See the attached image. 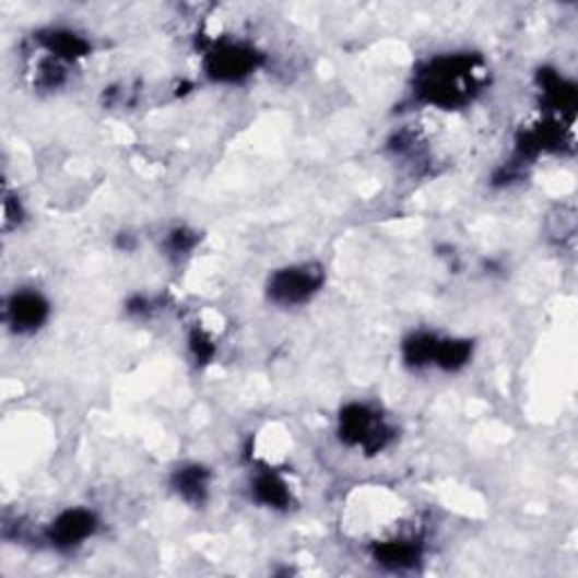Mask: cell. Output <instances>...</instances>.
<instances>
[{"instance_id": "7", "label": "cell", "mask_w": 578, "mask_h": 578, "mask_svg": "<svg viewBox=\"0 0 578 578\" xmlns=\"http://www.w3.org/2000/svg\"><path fill=\"white\" fill-rule=\"evenodd\" d=\"M173 486L179 493V497L186 499L188 504H203L211 488V472L197 463L184 465L175 472Z\"/></svg>"}, {"instance_id": "11", "label": "cell", "mask_w": 578, "mask_h": 578, "mask_svg": "<svg viewBox=\"0 0 578 578\" xmlns=\"http://www.w3.org/2000/svg\"><path fill=\"white\" fill-rule=\"evenodd\" d=\"M190 349L199 362H209L211 353H213V342L203 332H194L190 337Z\"/></svg>"}, {"instance_id": "1", "label": "cell", "mask_w": 578, "mask_h": 578, "mask_svg": "<svg viewBox=\"0 0 578 578\" xmlns=\"http://www.w3.org/2000/svg\"><path fill=\"white\" fill-rule=\"evenodd\" d=\"M472 84L474 75L470 61L457 57L432 61V66L421 75V93L427 97V102L448 107L463 102Z\"/></svg>"}, {"instance_id": "2", "label": "cell", "mask_w": 578, "mask_h": 578, "mask_svg": "<svg viewBox=\"0 0 578 578\" xmlns=\"http://www.w3.org/2000/svg\"><path fill=\"white\" fill-rule=\"evenodd\" d=\"M339 432L349 446L364 448L366 452H380L391 438V429L382 416L366 404H349L339 418Z\"/></svg>"}, {"instance_id": "6", "label": "cell", "mask_w": 578, "mask_h": 578, "mask_svg": "<svg viewBox=\"0 0 578 578\" xmlns=\"http://www.w3.org/2000/svg\"><path fill=\"white\" fill-rule=\"evenodd\" d=\"M97 520L86 508H71L63 511L50 527L48 540L57 550H75L95 533Z\"/></svg>"}, {"instance_id": "3", "label": "cell", "mask_w": 578, "mask_h": 578, "mask_svg": "<svg viewBox=\"0 0 578 578\" xmlns=\"http://www.w3.org/2000/svg\"><path fill=\"white\" fill-rule=\"evenodd\" d=\"M323 285V269L317 264H296L276 271L269 279V298L279 305H300L310 300Z\"/></svg>"}, {"instance_id": "9", "label": "cell", "mask_w": 578, "mask_h": 578, "mask_svg": "<svg viewBox=\"0 0 578 578\" xmlns=\"http://www.w3.org/2000/svg\"><path fill=\"white\" fill-rule=\"evenodd\" d=\"M44 46L48 48V52L61 61H75L80 57H84V52L89 50V44L80 37L75 32H68V30H52L44 37Z\"/></svg>"}, {"instance_id": "8", "label": "cell", "mask_w": 578, "mask_h": 578, "mask_svg": "<svg viewBox=\"0 0 578 578\" xmlns=\"http://www.w3.org/2000/svg\"><path fill=\"white\" fill-rule=\"evenodd\" d=\"M253 495L269 508H287L292 502L290 486L276 472H262L253 482Z\"/></svg>"}, {"instance_id": "10", "label": "cell", "mask_w": 578, "mask_h": 578, "mask_svg": "<svg viewBox=\"0 0 578 578\" xmlns=\"http://www.w3.org/2000/svg\"><path fill=\"white\" fill-rule=\"evenodd\" d=\"M436 346H438V339L434 334L418 332V334H412L410 339H406L404 346H402V353H404L406 364L421 368V366L434 364Z\"/></svg>"}, {"instance_id": "4", "label": "cell", "mask_w": 578, "mask_h": 578, "mask_svg": "<svg viewBox=\"0 0 578 578\" xmlns=\"http://www.w3.org/2000/svg\"><path fill=\"white\" fill-rule=\"evenodd\" d=\"M258 55L243 44H224L209 55V73L220 82H237L253 73Z\"/></svg>"}, {"instance_id": "5", "label": "cell", "mask_w": 578, "mask_h": 578, "mask_svg": "<svg viewBox=\"0 0 578 578\" xmlns=\"http://www.w3.org/2000/svg\"><path fill=\"white\" fill-rule=\"evenodd\" d=\"M48 315H50L48 300L39 292H32V290L16 292L8 300V308H5V319L10 328L19 334L39 330L48 321Z\"/></svg>"}]
</instances>
